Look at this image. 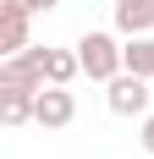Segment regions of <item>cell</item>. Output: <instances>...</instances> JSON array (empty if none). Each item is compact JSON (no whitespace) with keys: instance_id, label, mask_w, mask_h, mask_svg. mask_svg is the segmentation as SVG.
Masks as SVG:
<instances>
[{"instance_id":"30bf717a","label":"cell","mask_w":154,"mask_h":159,"mask_svg":"<svg viewBox=\"0 0 154 159\" xmlns=\"http://www.w3.org/2000/svg\"><path fill=\"white\" fill-rule=\"evenodd\" d=\"M0 11H17V16H33V11H44V6H39V0H6Z\"/></svg>"},{"instance_id":"52a82bcc","label":"cell","mask_w":154,"mask_h":159,"mask_svg":"<svg viewBox=\"0 0 154 159\" xmlns=\"http://www.w3.org/2000/svg\"><path fill=\"white\" fill-rule=\"evenodd\" d=\"M83 71V55L77 49H44V77L50 82H72Z\"/></svg>"},{"instance_id":"5b68a950","label":"cell","mask_w":154,"mask_h":159,"mask_svg":"<svg viewBox=\"0 0 154 159\" xmlns=\"http://www.w3.org/2000/svg\"><path fill=\"white\" fill-rule=\"evenodd\" d=\"M33 110H39V88H17V82H0V121L6 126H28Z\"/></svg>"},{"instance_id":"9c48e42d","label":"cell","mask_w":154,"mask_h":159,"mask_svg":"<svg viewBox=\"0 0 154 159\" xmlns=\"http://www.w3.org/2000/svg\"><path fill=\"white\" fill-rule=\"evenodd\" d=\"M127 71H138V77H154V39H132L127 44Z\"/></svg>"},{"instance_id":"277c9868","label":"cell","mask_w":154,"mask_h":159,"mask_svg":"<svg viewBox=\"0 0 154 159\" xmlns=\"http://www.w3.org/2000/svg\"><path fill=\"white\" fill-rule=\"evenodd\" d=\"M33 121H39V126H72V121H77V99L66 93V82H44V88H39Z\"/></svg>"},{"instance_id":"7c38bea8","label":"cell","mask_w":154,"mask_h":159,"mask_svg":"<svg viewBox=\"0 0 154 159\" xmlns=\"http://www.w3.org/2000/svg\"><path fill=\"white\" fill-rule=\"evenodd\" d=\"M39 6H44V11H55V6H61V0H39Z\"/></svg>"},{"instance_id":"6da1fadb","label":"cell","mask_w":154,"mask_h":159,"mask_svg":"<svg viewBox=\"0 0 154 159\" xmlns=\"http://www.w3.org/2000/svg\"><path fill=\"white\" fill-rule=\"evenodd\" d=\"M77 55H83V71L94 82H110L116 71H127V49L110 39V33H83L77 39Z\"/></svg>"},{"instance_id":"8992f818","label":"cell","mask_w":154,"mask_h":159,"mask_svg":"<svg viewBox=\"0 0 154 159\" xmlns=\"http://www.w3.org/2000/svg\"><path fill=\"white\" fill-rule=\"evenodd\" d=\"M116 28L127 39H138V33L154 28V0H116Z\"/></svg>"},{"instance_id":"3957f363","label":"cell","mask_w":154,"mask_h":159,"mask_svg":"<svg viewBox=\"0 0 154 159\" xmlns=\"http://www.w3.org/2000/svg\"><path fill=\"white\" fill-rule=\"evenodd\" d=\"M0 82H17V88H44V44H28L0 61Z\"/></svg>"},{"instance_id":"ba28073f","label":"cell","mask_w":154,"mask_h":159,"mask_svg":"<svg viewBox=\"0 0 154 159\" xmlns=\"http://www.w3.org/2000/svg\"><path fill=\"white\" fill-rule=\"evenodd\" d=\"M0 49H6V55L28 49V16H17V11H0Z\"/></svg>"},{"instance_id":"7a4b0ae2","label":"cell","mask_w":154,"mask_h":159,"mask_svg":"<svg viewBox=\"0 0 154 159\" xmlns=\"http://www.w3.org/2000/svg\"><path fill=\"white\" fill-rule=\"evenodd\" d=\"M105 88H110L105 93L110 115H143L149 110V77H138V71H116Z\"/></svg>"},{"instance_id":"8fae6325","label":"cell","mask_w":154,"mask_h":159,"mask_svg":"<svg viewBox=\"0 0 154 159\" xmlns=\"http://www.w3.org/2000/svg\"><path fill=\"white\" fill-rule=\"evenodd\" d=\"M143 148L154 154V115H143Z\"/></svg>"}]
</instances>
